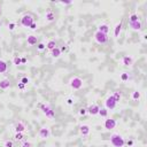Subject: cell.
I'll use <instances>...</instances> for the list:
<instances>
[{"mask_svg": "<svg viewBox=\"0 0 147 147\" xmlns=\"http://www.w3.org/2000/svg\"><path fill=\"white\" fill-rule=\"evenodd\" d=\"M110 145L113 147H123L125 145V140L120 133H113L110 136Z\"/></svg>", "mask_w": 147, "mask_h": 147, "instance_id": "cell-1", "label": "cell"}, {"mask_svg": "<svg viewBox=\"0 0 147 147\" xmlns=\"http://www.w3.org/2000/svg\"><path fill=\"white\" fill-rule=\"evenodd\" d=\"M83 79L82 78H79V77H74V78H71L70 79V82H69V85H70V87H71L72 90H75V91H77V90H80L83 87Z\"/></svg>", "mask_w": 147, "mask_h": 147, "instance_id": "cell-2", "label": "cell"}, {"mask_svg": "<svg viewBox=\"0 0 147 147\" xmlns=\"http://www.w3.org/2000/svg\"><path fill=\"white\" fill-rule=\"evenodd\" d=\"M39 106H40V108H41V110H43V113H44V115H45L47 118L52 120V118H54V117H55L54 110H53L48 105H45V103H40Z\"/></svg>", "mask_w": 147, "mask_h": 147, "instance_id": "cell-3", "label": "cell"}, {"mask_svg": "<svg viewBox=\"0 0 147 147\" xmlns=\"http://www.w3.org/2000/svg\"><path fill=\"white\" fill-rule=\"evenodd\" d=\"M33 22H35V21H33V16L31 15V14H24V15L21 17V24H22V27L28 28V29H29V27H30Z\"/></svg>", "mask_w": 147, "mask_h": 147, "instance_id": "cell-4", "label": "cell"}, {"mask_svg": "<svg viewBox=\"0 0 147 147\" xmlns=\"http://www.w3.org/2000/svg\"><path fill=\"white\" fill-rule=\"evenodd\" d=\"M94 40L100 45H103V44H106L108 41V35H105V33L100 32V31H97L94 33Z\"/></svg>", "mask_w": 147, "mask_h": 147, "instance_id": "cell-5", "label": "cell"}, {"mask_svg": "<svg viewBox=\"0 0 147 147\" xmlns=\"http://www.w3.org/2000/svg\"><path fill=\"white\" fill-rule=\"evenodd\" d=\"M116 105H117V102L114 100L113 95H109V97L106 99V101H105V108H107L108 110L115 109V108H116Z\"/></svg>", "mask_w": 147, "mask_h": 147, "instance_id": "cell-6", "label": "cell"}, {"mask_svg": "<svg viewBox=\"0 0 147 147\" xmlns=\"http://www.w3.org/2000/svg\"><path fill=\"white\" fill-rule=\"evenodd\" d=\"M116 120L115 118H110V117H107L105 120V122H103V127H105V129L107 130H113L115 129V127H116Z\"/></svg>", "mask_w": 147, "mask_h": 147, "instance_id": "cell-7", "label": "cell"}, {"mask_svg": "<svg viewBox=\"0 0 147 147\" xmlns=\"http://www.w3.org/2000/svg\"><path fill=\"white\" fill-rule=\"evenodd\" d=\"M99 109H100L99 106H98L97 103H93V105L89 106V107L86 108V112H87V114H90L91 116H95V115L99 114Z\"/></svg>", "mask_w": 147, "mask_h": 147, "instance_id": "cell-8", "label": "cell"}, {"mask_svg": "<svg viewBox=\"0 0 147 147\" xmlns=\"http://www.w3.org/2000/svg\"><path fill=\"white\" fill-rule=\"evenodd\" d=\"M50 135H51V131L47 127L41 128V129L39 130V132H38V136H39V138H41V139H47V138H50Z\"/></svg>", "mask_w": 147, "mask_h": 147, "instance_id": "cell-9", "label": "cell"}, {"mask_svg": "<svg viewBox=\"0 0 147 147\" xmlns=\"http://www.w3.org/2000/svg\"><path fill=\"white\" fill-rule=\"evenodd\" d=\"M90 132H91L90 125H87V124H82V125L79 127V133L83 136V137H87V136L90 135Z\"/></svg>", "mask_w": 147, "mask_h": 147, "instance_id": "cell-10", "label": "cell"}, {"mask_svg": "<svg viewBox=\"0 0 147 147\" xmlns=\"http://www.w3.org/2000/svg\"><path fill=\"white\" fill-rule=\"evenodd\" d=\"M14 130H15V133H23V132L27 130V127H25V124L23 122H17L15 124V127H14Z\"/></svg>", "mask_w": 147, "mask_h": 147, "instance_id": "cell-11", "label": "cell"}, {"mask_svg": "<svg viewBox=\"0 0 147 147\" xmlns=\"http://www.w3.org/2000/svg\"><path fill=\"white\" fill-rule=\"evenodd\" d=\"M122 63L125 67H130V66L133 65V57L130 56V55H125L122 57Z\"/></svg>", "mask_w": 147, "mask_h": 147, "instance_id": "cell-12", "label": "cell"}, {"mask_svg": "<svg viewBox=\"0 0 147 147\" xmlns=\"http://www.w3.org/2000/svg\"><path fill=\"white\" fill-rule=\"evenodd\" d=\"M27 43H28V45H30V46H35L38 44V37L35 35H30V36H28L27 38Z\"/></svg>", "mask_w": 147, "mask_h": 147, "instance_id": "cell-13", "label": "cell"}, {"mask_svg": "<svg viewBox=\"0 0 147 147\" xmlns=\"http://www.w3.org/2000/svg\"><path fill=\"white\" fill-rule=\"evenodd\" d=\"M9 87H10V80L9 79L5 78V79L0 80V89H1V90H7Z\"/></svg>", "mask_w": 147, "mask_h": 147, "instance_id": "cell-14", "label": "cell"}, {"mask_svg": "<svg viewBox=\"0 0 147 147\" xmlns=\"http://www.w3.org/2000/svg\"><path fill=\"white\" fill-rule=\"evenodd\" d=\"M129 27L131 28L132 30H135V31H139L140 29H141V22L140 21H137V22H133V23H129Z\"/></svg>", "mask_w": 147, "mask_h": 147, "instance_id": "cell-15", "label": "cell"}, {"mask_svg": "<svg viewBox=\"0 0 147 147\" xmlns=\"http://www.w3.org/2000/svg\"><path fill=\"white\" fill-rule=\"evenodd\" d=\"M98 31H100V32L105 33V35H108V32H109V25L108 24H100L99 27H98Z\"/></svg>", "mask_w": 147, "mask_h": 147, "instance_id": "cell-16", "label": "cell"}, {"mask_svg": "<svg viewBox=\"0 0 147 147\" xmlns=\"http://www.w3.org/2000/svg\"><path fill=\"white\" fill-rule=\"evenodd\" d=\"M122 28H123V23L122 22H120L118 24H116V27H115V29H114V36H115V38L120 37V33H121V31H122Z\"/></svg>", "mask_w": 147, "mask_h": 147, "instance_id": "cell-17", "label": "cell"}, {"mask_svg": "<svg viewBox=\"0 0 147 147\" xmlns=\"http://www.w3.org/2000/svg\"><path fill=\"white\" fill-rule=\"evenodd\" d=\"M7 70H8L7 62L0 59V74H5V72H7Z\"/></svg>", "mask_w": 147, "mask_h": 147, "instance_id": "cell-18", "label": "cell"}, {"mask_svg": "<svg viewBox=\"0 0 147 147\" xmlns=\"http://www.w3.org/2000/svg\"><path fill=\"white\" fill-rule=\"evenodd\" d=\"M45 18L47 22H53L55 20V14L52 12V10H47L45 14Z\"/></svg>", "mask_w": 147, "mask_h": 147, "instance_id": "cell-19", "label": "cell"}, {"mask_svg": "<svg viewBox=\"0 0 147 147\" xmlns=\"http://www.w3.org/2000/svg\"><path fill=\"white\" fill-rule=\"evenodd\" d=\"M61 53H62V52H61V50H60V48H59V47H57V46H56V47H55V48H53L52 51H51V55H52L53 57H55V59H57V57H60Z\"/></svg>", "mask_w": 147, "mask_h": 147, "instance_id": "cell-20", "label": "cell"}, {"mask_svg": "<svg viewBox=\"0 0 147 147\" xmlns=\"http://www.w3.org/2000/svg\"><path fill=\"white\" fill-rule=\"evenodd\" d=\"M99 116H101V117H103V118H107L108 117V109L107 108H105V107H101L99 109Z\"/></svg>", "mask_w": 147, "mask_h": 147, "instance_id": "cell-21", "label": "cell"}, {"mask_svg": "<svg viewBox=\"0 0 147 147\" xmlns=\"http://www.w3.org/2000/svg\"><path fill=\"white\" fill-rule=\"evenodd\" d=\"M55 47H56V41H55L54 39L48 40V43L46 44V48H47V50H50V51H52L53 48H55Z\"/></svg>", "mask_w": 147, "mask_h": 147, "instance_id": "cell-22", "label": "cell"}, {"mask_svg": "<svg viewBox=\"0 0 147 147\" xmlns=\"http://www.w3.org/2000/svg\"><path fill=\"white\" fill-rule=\"evenodd\" d=\"M113 98H114V100L115 101L117 102V103H118V102L121 101V99H122V93L120 92V91H115L114 93H113Z\"/></svg>", "mask_w": 147, "mask_h": 147, "instance_id": "cell-23", "label": "cell"}, {"mask_svg": "<svg viewBox=\"0 0 147 147\" xmlns=\"http://www.w3.org/2000/svg\"><path fill=\"white\" fill-rule=\"evenodd\" d=\"M137 21H139L138 15L136 13H131V15H130V17H129V23H133V22H137Z\"/></svg>", "mask_w": 147, "mask_h": 147, "instance_id": "cell-24", "label": "cell"}, {"mask_svg": "<svg viewBox=\"0 0 147 147\" xmlns=\"http://www.w3.org/2000/svg\"><path fill=\"white\" fill-rule=\"evenodd\" d=\"M140 97H141V94H140L139 91H133L131 94V98L132 100H135V101H138V100L140 99Z\"/></svg>", "mask_w": 147, "mask_h": 147, "instance_id": "cell-25", "label": "cell"}, {"mask_svg": "<svg viewBox=\"0 0 147 147\" xmlns=\"http://www.w3.org/2000/svg\"><path fill=\"white\" fill-rule=\"evenodd\" d=\"M121 80H122V82H128V80L130 79V74L129 72H122V74H121Z\"/></svg>", "mask_w": 147, "mask_h": 147, "instance_id": "cell-26", "label": "cell"}, {"mask_svg": "<svg viewBox=\"0 0 147 147\" xmlns=\"http://www.w3.org/2000/svg\"><path fill=\"white\" fill-rule=\"evenodd\" d=\"M14 139L16 140V141H22V140H24V135L23 133H15L14 135Z\"/></svg>", "mask_w": 147, "mask_h": 147, "instance_id": "cell-27", "label": "cell"}, {"mask_svg": "<svg viewBox=\"0 0 147 147\" xmlns=\"http://www.w3.org/2000/svg\"><path fill=\"white\" fill-rule=\"evenodd\" d=\"M66 103H67L68 106L74 105V103H75V99H74V97H68L67 99H66Z\"/></svg>", "mask_w": 147, "mask_h": 147, "instance_id": "cell-28", "label": "cell"}, {"mask_svg": "<svg viewBox=\"0 0 147 147\" xmlns=\"http://www.w3.org/2000/svg\"><path fill=\"white\" fill-rule=\"evenodd\" d=\"M45 48H46V45L44 44V43H38V44H37V50L39 51V52L45 51Z\"/></svg>", "mask_w": 147, "mask_h": 147, "instance_id": "cell-29", "label": "cell"}, {"mask_svg": "<svg viewBox=\"0 0 147 147\" xmlns=\"http://www.w3.org/2000/svg\"><path fill=\"white\" fill-rule=\"evenodd\" d=\"M13 63H14L15 66L22 65V62H21V57H20V56H15L14 59H13Z\"/></svg>", "mask_w": 147, "mask_h": 147, "instance_id": "cell-30", "label": "cell"}, {"mask_svg": "<svg viewBox=\"0 0 147 147\" xmlns=\"http://www.w3.org/2000/svg\"><path fill=\"white\" fill-rule=\"evenodd\" d=\"M16 29V23L15 22H10L9 24H8V30L9 31H14Z\"/></svg>", "mask_w": 147, "mask_h": 147, "instance_id": "cell-31", "label": "cell"}, {"mask_svg": "<svg viewBox=\"0 0 147 147\" xmlns=\"http://www.w3.org/2000/svg\"><path fill=\"white\" fill-rule=\"evenodd\" d=\"M29 82H30V79H29V77H27V76H23L20 80V83H22V84H24V85H27Z\"/></svg>", "mask_w": 147, "mask_h": 147, "instance_id": "cell-32", "label": "cell"}, {"mask_svg": "<svg viewBox=\"0 0 147 147\" xmlns=\"http://www.w3.org/2000/svg\"><path fill=\"white\" fill-rule=\"evenodd\" d=\"M4 147H14V142L12 140H6L4 142Z\"/></svg>", "mask_w": 147, "mask_h": 147, "instance_id": "cell-33", "label": "cell"}, {"mask_svg": "<svg viewBox=\"0 0 147 147\" xmlns=\"http://www.w3.org/2000/svg\"><path fill=\"white\" fill-rule=\"evenodd\" d=\"M31 146H32V145H31L30 141H28V140H23L22 146H21V147H31Z\"/></svg>", "mask_w": 147, "mask_h": 147, "instance_id": "cell-34", "label": "cell"}, {"mask_svg": "<svg viewBox=\"0 0 147 147\" xmlns=\"http://www.w3.org/2000/svg\"><path fill=\"white\" fill-rule=\"evenodd\" d=\"M78 113H79V115H80V116H84V115H86V114H87L86 108H80V109H79V112H78Z\"/></svg>", "mask_w": 147, "mask_h": 147, "instance_id": "cell-35", "label": "cell"}, {"mask_svg": "<svg viewBox=\"0 0 147 147\" xmlns=\"http://www.w3.org/2000/svg\"><path fill=\"white\" fill-rule=\"evenodd\" d=\"M17 87H18V90H21V91H24L25 90V85L22 84V83H20V82L17 83Z\"/></svg>", "mask_w": 147, "mask_h": 147, "instance_id": "cell-36", "label": "cell"}, {"mask_svg": "<svg viewBox=\"0 0 147 147\" xmlns=\"http://www.w3.org/2000/svg\"><path fill=\"white\" fill-rule=\"evenodd\" d=\"M29 29H30V30H36V29H37V23L33 22L32 24H31L30 27H29Z\"/></svg>", "mask_w": 147, "mask_h": 147, "instance_id": "cell-37", "label": "cell"}, {"mask_svg": "<svg viewBox=\"0 0 147 147\" xmlns=\"http://www.w3.org/2000/svg\"><path fill=\"white\" fill-rule=\"evenodd\" d=\"M133 142H135V141H133V140H132V139H129V140H128L127 142H125V144H127V145H128V146H129V147H131L132 145H133Z\"/></svg>", "mask_w": 147, "mask_h": 147, "instance_id": "cell-38", "label": "cell"}, {"mask_svg": "<svg viewBox=\"0 0 147 147\" xmlns=\"http://www.w3.org/2000/svg\"><path fill=\"white\" fill-rule=\"evenodd\" d=\"M27 57H21V62H22V65H24V63H27Z\"/></svg>", "mask_w": 147, "mask_h": 147, "instance_id": "cell-39", "label": "cell"}, {"mask_svg": "<svg viewBox=\"0 0 147 147\" xmlns=\"http://www.w3.org/2000/svg\"><path fill=\"white\" fill-rule=\"evenodd\" d=\"M61 5H70L71 4V1H61Z\"/></svg>", "mask_w": 147, "mask_h": 147, "instance_id": "cell-40", "label": "cell"}, {"mask_svg": "<svg viewBox=\"0 0 147 147\" xmlns=\"http://www.w3.org/2000/svg\"><path fill=\"white\" fill-rule=\"evenodd\" d=\"M61 50V52H65V51H67V47H66V46H63L62 48H60Z\"/></svg>", "mask_w": 147, "mask_h": 147, "instance_id": "cell-41", "label": "cell"}, {"mask_svg": "<svg viewBox=\"0 0 147 147\" xmlns=\"http://www.w3.org/2000/svg\"><path fill=\"white\" fill-rule=\"evenodd\" d=\"M0 30H1V25H0Z\"/></svg>", "mask_w": 147, "mask_h": 147, "instance_id": "cell-42", "label": "cell"}]
</instances>
